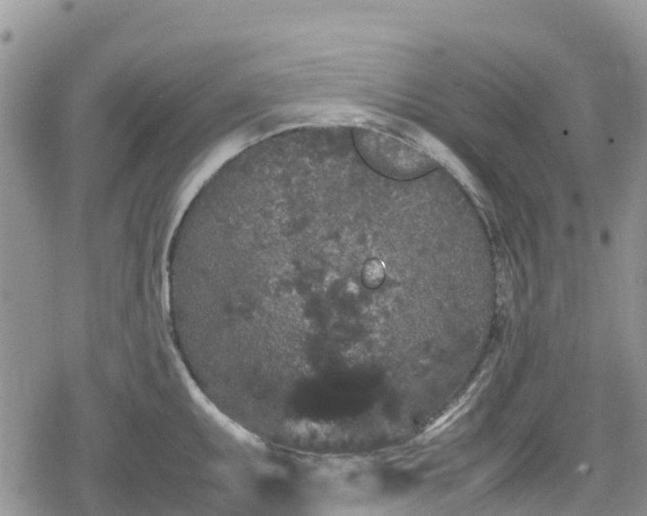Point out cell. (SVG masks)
Wrapping results in <instances>:
<instances>
[{"instance_id":"6da1fadb","label":"cell","mask_w":647,"mask_h":516,"mask_svg":"<svg viewBox=\"0 0 647 516\" xmlns=\"http://www.w3.org/2000/svg\"><path fill=\"white\" fill-rule=\"evenodd\" d=\"M386 280V268L379 258L370 257L366 262L361 274L364 286L370 290L377 289Z\"/></svg>"}]
</instances>
